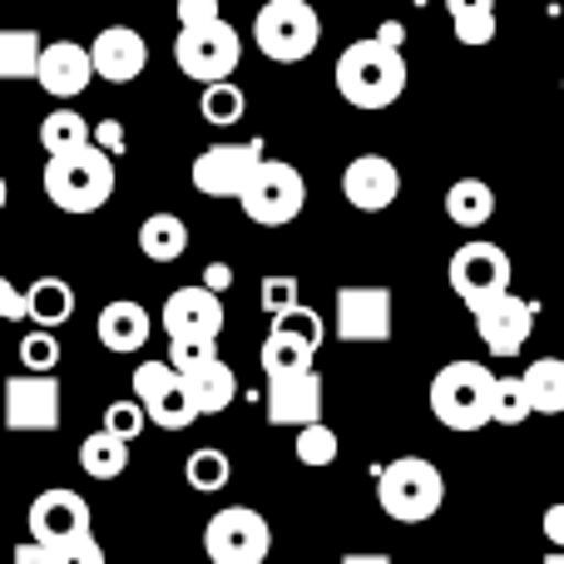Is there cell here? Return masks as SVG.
Segmentation results:
<instances>
[{
  "instance_id": "obj_19",
  "label": "cell",
  "mask_w": 564,
  "mask_h": 564,
  "mask_svg": "<svg viewBox=\"0 0 564 564\" xmlns=\"http://www.w3.org/2000/svg\"><path fill=\"white\" fill-rule=\"evenodd\" d=\"M35 79L50 99H79L89 89V79H95V69H89V50L75 45V40H50V45H40Z\"/></svg>"
},
{
  "instance_id": "obj_45",
  "label": "cell",
  "mask_w": 564,
  "mask_h": 564,
  "mask_svg": "<svg viewBox=\"0 0 564 564\" xmlns=\"http://www.w3.org/2000/svg\"><path fill=\"white\" fill-rule=\"evenodd\" d=\"M218 15V0H178V25H204Z\"/></svg>"
},
{
  "instance_id": "obj_8",
  "label": "cell",
  "mask_w": 564,
  "mask_h": 564,
  "mask_svg": "<svg viewBox=\"0 0 564 564\" xmlns=\"http://www.w3.org/2000/svg\"><path fill=\"white\" fill-rule=\"evenodd\" d=\"M204 555L214 564H263L273 555V525L253 506H228L204 525Z\"/></svg>"
},
{
  "instance_id": "obj_5",
  "label": "cell",
  "mask_w": 564,
  "mask_h": 564,
  "mask_svg": "<svg viewBox=\"0 0 564 564\" xmlns=\"http://www.w3.org/2000/svg\"><path fill=\"white\" fill-rule=\"evenodd\" d=\"M253 40L273 65H297L322 45V15L307 0H268L253 20Z\"/></svg>"
},
{
  "instance_id": "obj_9",
  "label": "cell",
  "mask_w": 564,
  "mask_h": 564,
  "mask_svg": "<svg viewBox=\"0 0 564 564\" xmlns=\"http://www.w3.org/2000/svg\"><path fill=\"white\" fill-rule=\"evenodd\" d=\"M466 312H470V322H476V337L486 341L490 357L510 361L525 351L530 327H535V302L516 297V292L506 288V292H490V297H480V302H466Z\"/></svg>"
},
{
  "instance_id": "obj_4",
  "label": "cell",
  "mask_w": 564,
  "mask_h": 564,
  "mask_svg": "<svg viewBox=\"0 0 564 564\" xmlns=\"http://www.w3.org/2000/svg\"><path fill=\"white\" fill-rule=\"evenodd\" d=\"M490 381H496V371H486L480 361H446L426 391L431 416L446 431L490 426Z\"/></svg>"
},
{
  "instance_id": "obj_34",
  "label": "cell",
  "mask_w": 564,
  "mask_h": 564,
  "mask_svg": "<svg viewBox=\"0 0 564 564\" xmlns=\"http://www.w3.org/2000/svg\"><path fill=\"white\" fill-rule=\"evenodd\" d=\"M525 416H535V411H530V397H525V381L520 377L490 381V421H496V426H520Z\"/></svg>"
},
{
  "instance_id": "obj_13",
  "label": "cell",
  "mask_w": 564,
  "mask_h": 564,
  "mask_svg": "<svg viewBox=\"0 0 564 564\" xmlns=\"http://www.w3.org/2000/svg\"><path fill=\"white\" fill-rule=\"evenodd\" d=\"M6 426L10 431H55L59 426V381L35 377V371H20L6 377Z\"/></svg>"
},
{
  "instance_id": "obj_49",
  "label": "cell",
  "mask_w": 564,
  "mask_h": 564,
  "mask_svg": "<svg viewBox=\"0 0 564 564\" xmlns=\"http://www.w3.org/2000/svg\"><path fill=\"white\" fill-rule=\"evenodd\" d=\"M341 564H391V560L377 550V555H341Z\"/></svg>"
},
{
  "instance_id": "obj_47",
  "label": "cell",
  "mask_w": 564,
  "mask_h": 564,
  "mask_svg": "<svg viewBox=\"0 0 564 564\" xmlns=\"http://www.w3.org/2000/svg\"><path fill=\"white\" fill-rule=\"evenodd\" d=\"M545 540L555 550H564V506H550L545 510Z\"/></svg>"
},
{
  "instance_id": "obj_26",
  "label": "cell",
  "mask_w": 564,
  "mask_h": 564,
  "mask_svg": "<svg viewBox=\"0 0 564 564\" xmlns=\"http://www.w3.org/2000/svg\"><path fill=\"white\" fill-rule=\"evenodd\" d=\"M525 381V397H530V411L540 416H564V361L560 357H540L520 371Z\"/></svg>"
},
{
  "instance_id": "obj_2",
  "label": "cell",
  "mask_w": 564,
  "mask_h": 564,
  "mask_svg": "<svg viewBox=\"0 0 564 564\" xmlns=\"http://www.w3.org/2000/svg\"><path fill=\"white\" fill-rule=\"evenodd\" d=\"M45 184V198L59 208V214H99V208L115 198V159L105 149L85 144V149H69V154H55L40 174Z\"/></svg>"
},
{
  "instance_id": "obj_16",
  "label": "cell",
  "mask_w": 564,
  "mask_h": 564,
  "mask_svg": "<svg viewBox=\"0 0 564 564\" xmlns=\"http://www.w3.org/2000/svg\"><path fill=\"white\" fill-rule=\"evenodd\" d=\"M89 69L109 85H129L149 69V40L139 35L134 25H105L95 40H89Z\"/></svg>"
},
{
  "instance_id": "obj_29",
  "label": "cell",
  "mask_w": 564,
  "mask_h": 564,
  "mask_svg": "<svg viewBox=\"0 0 564 564\" xmlns=\"http://www.w3.org/2000/svg\"><path fill=\"white\" fill-rule=\"evenodd\" d=\"M446 10L460 45H490L496 40V0H446Z\"/></svg>"
},
{
  "instance_id": "obj_42",
  "label": "cell",
  "mask_w": 564,
  "mask_h": 564,
  "mask_svg": "<svg viewBox=\"0 0 564 564\" xmlns=\"http://www.w3.org/2000/svg\"><path fill=\"white\" fill-rule=\"evenodd\" d=\"M258 302H263V312L268 317H282L288 307H297V278H288V273H273V278H263V288H258Z\"/></svg>"
},
{
  "instance_id": "obj_38",
  "label": "cell",
  "mask_w": 564,
  "mask_h": 564,
  "mask_svg": "<svg viewBox=\"0 0 564 564\" xmlns=\"http://www.w3.org/2000/svg\"><path fill=\"white\" fill-rule=\"evenodd\" d=\"M144 416L154 421L159 431H188L198 421V411L188 406V397H184V387H174V391H164L159 401H149L144 406Z\"/></svg>"
},
{
  "instance_id": "obj_39",
  "label": "cell",
  "mask_w": 564,
  "mask_h": 564,
  "mask_svg": "<svg viewBox=\"0 0 564 564\" xmlns=\"http://www.w3.org/2000/svg\"><path fill=\"white\" fill-rule=\"evenodd\" d=\"M178 387V371L169 367V361H139L134 367V401L139 406H149V401H159L164 391Z\"/></svg>"
},
{
  "instance_id": "obj_33",
  "label": "cell",
  "mask_w": 564,
  "mask_h": 564,
  "mask_svg": "<svg viewBox=\"0 0 564 564\" xmlns=\"http://www.w3.org/2000/svg\"><path fill=\"white\" fill-rule=\"evenodd\" d=\"M248 109V95L238 85H228V79H218V85H204V95H198V115H204V124H238Z\"/></svg>"
},
{
  "instance_id": "obj_20",
  "label": "cell",
  "mask_w": 564,
  "mask_h": 564,
  "mask_svg": "<svg viewBox=\"0 0 564 564\" xmlns=\"http://www.w3.org/2000/svg\"><path fill=\"white\" fill-rule=\"evenodd\" d=\"M95 332H99V347H109V351H119V357H129V351H144L149 332H154V317L144 312V302L115 297V302H105V307H99Z\"/></svg>"
},
{
  "instance_id": "obj_17",
  "label": "cell",
  "mask_w": 564,
  "mask_h": 564,
  "mask_svg": "<svg viewBox=\"0 0 564 564\" xmlns=\"http://www.w3.org/2000/svg\"><path fill=\"white\" fill-rule=\"evenodd\" d=\"M341 194L357 214H387L401 194V169L387 154H357L341 174Z\"/></svg>"
},
{
  "instance_id": "obj_3",
  "label": "cell",
  "mask_w": 564,
  "mask_h": 564,
  "mask_svg": "<svg viewBox=\"0 0 564 564\" xmlns=\"http://www.w3.org/2000/svg\"><path fill=\"white\" fill-rule=\"evenodd\" d=\"M446 500V480L426 456H397L377 470V506L397 525H426Z\"/></svg>"
},
{
  "instance_id": "obj_46",
  "label": "cell",
  "mask_w": 564,
  "mask_h": 564,
  "mask_svg": "<svg viewBox=\"0 0 564 564\" xmlns=\"http://www.w3.org/2000/svg\"><path fill=\"white\" fill-rule=\"evenodd\" d=\"M204 288L224 297V292L234 288V268H228V263H208V268H204Z\"/></svg>"
},
{
  "instance_id": "obj_10",
  "label": "cell",
  "mask_w": 564,
  "mask_h": 564,
  "mask_svg": "<svg viewBox=\"0 0 564 564\" xmlns=\"http://www.w3.org/2000/svg\"><path fill=\"white\" fill-rule=\"evenodd\" d=\"M263 139H248V144H208L204 154L194 159L188 178L204 198H238L258 164H263Z\"/></svg>"
},
{
  "instance_id": "obj_37",
  "label": "cell",
  "mask_w": 564,
  "mask_h": 564,
  "mask_svg": "<svg viewBox=\"0 0 564 564\" xmlns=\"http://www.w3.org/2000/svg\"><path fill=\"white\" fill-rule=\"evenodd\" d=\"M20 367L35 371V377H50V371L59 367V337L45 327H30L25 337H20Z\"/></svg>"
},
{
  "instance_id": "obj_24",
  "label": "cell",
  "mask_w": 564,
  "mask_h": 564,
  "mask_svg": "<svg viewBox=\"0 0 564 564\" xmlns=\"http://www.w3.org/2000/svg\"><path fill=\"white\" fill-rule=\"evenodd\" d=\"M139 253L149 263H178L188 253V224L178 214H149L139 224Z\"/></svg>"
},
{
  "instance_id": "obj_7",
  "label": "cell",
  "mask_w": 564,
  "mask_h": 564,
  "mask_svg": "<svg viewBox=\"0 0 564 564\" xmlns=\"http://www.w3.org/2000/svg\"><path fill=\"white\" fill-rule=\"evenodd\" d=\"M174 59L188 79H198V85H218V79H228L238 69V59H243V40H238V30L228 25L224 15L204 20V25H178Z\"/></svg>"
},
{
  "instance_id": "obj_22",
  "label": "cell",
  "mask_w": 564,
  "mask_h": 564,
  "mask_svg": "<svg viewBox=\"0 0 564 564\" xmlns=\"http://www.w3.org/2000/svg\"><path fill=\"white\" fill-rule=\"evenodd\" d=\"M69 317H75V288H69L65 278H35L25 288V322L55 332L59 322H69Z\"/></svg>"
},
{
  "instance_id": "obj_31",
  "label": "cell",
  "mask_w": 564,
  "mask_h": 564,
  "mask_svg": "<svg viewBox=\"0 0 564 564\" xmlns=\"http://www.w3.org/2000/svg\"><path fill=\"white\" fill-rule=\"evenodd\" d=\"M312 357H317V351L302 347L297 337H288V332H278V327L268 332L263 351H258V361H263V377H278V371H307Z\"/></svg>"
},
{
  "instance_id": "obj_1",
  "label": "cell",
  "mask_w": 564,
  "mask_h": 564,
  "mask_svg": "<svg viewBox=\"0 0 564 564\" xmlns=\"http://www.w3.org/2000/svg\"><path fill=\"white\" fill-rule=\"evenodd\" d=\"M337 95L351 109H367V115L391 109L406 95V59H401V50L381 45L377 35L351 40L337 59Z\"/></svg>"
},
{
  "instance_id": "obj_44",
  "label": "cell",
  "mask_w": 564,
  "mask_h": 564,
  "mask_svg": "<svg viewBox=\"0 0 564 564\" xmlns=\"http://www.w3.org/2000/svg\"><path fill=\"white\" fill-rule=\"evenodd\" d=\"M0 322H25V292L10 278H0Z\"/></svg>"
},
{
  "instance_id": "obj_27",
  "label": "cell",
  "mask_w": 564,
  "mask_h": 564,
  "mask_svg": "<svg viewBox=\"0 0 564 564\" xmlns=\"http://www.w3.org/2000/svg\"><path fill=\"white\" fill-rule=\"evenodd\" d=\"M124 466H129V446L115 441L109 431H95V436L79 441V470L89 480H115V476H124Z\"/></svg>"
},
{
  "instance_id": "obj_25",
  "label": "cell",
  "mask_w": 564,
  "mask_h": 564,
  "mask_svg": "<svg viewBox=\"0 0 564 564\" xmlns=\"http://www.w3.org/2000/svg\"><path fill=\"white\" fill-rule=\"evenodd\" d=\"M10 564H109V560H105V545L95 540V530H89V535L59 540V545H35V540H25V545H15Z\"/></svg>"
},
{
  "instance_id": "obj_50",
  "label": "cell",
  "mask_w": 564,
  "mask_h": 564,
  "mask_svg": "<svg viewBox=\"0 0 564 564\" xmlns=\"http://www.w3.org/2000/svg\"><path fill=\"white\" fill-rule=\"evenodd\" d=\"M6 198H10V188H6V178H0V208H6Z\"/></svg>"
},
{
  "instance_id": "obj_52",
  "label": "cell",
  "mask_w": 564,
  "mask_h": 564,
  "mask_svg": "<svg viewBox=\"0 0 564 564\" xmlns=\"http://www.w3.org/2000/svg\"><path fill=\"white\" fill-rule=\"evenodd\" d=\"M560 89H564V79H560Z\"/></svg>"
},
{
  "instance_id": "obj_30",
  "label": "cell",
  "mask_w": 564,
  "mask_h": 564,
  "mask_svg": "<svg viewBox=\"0 0 564 564\" xmlns=\"http://www.w3.org/2000/svg\"><path fill=\"white\" fill-rule=\"evenodd\" d=\"M40 45L35 30H0V79H35Z\"/></svg>"
},
{
  "instance_id": "obj_35",
  "label": "cell",
  "mask_w": 564,
  "mask_h": 564,
  "mask_svg": "<svg viewBox=\"0 0 564 564\" xmlns=\"http://www.w3.org/2000/svg\"><path fill=\"white\" fill-rule=\"evenodd\" d=\"M273 327L297 337L302 347H312V351H322V341H327V322H322V312L307 307V302H297V307H288L282 317H273Z\"/></svg>"
},
{
  "instance_id": "obj_14",
  "label": "cell",
  "mask_w": 564,
  "mask_h": 564,
  "mask_svg": "<svg viewBox=\"0 0 564 564\" xmlns=\"http://www.w3.org/2000/svg\"><path fill=\"white\" fill-rule=\"evenodd\" d=\"M30 540L35 545H59V540H75V535H89V500L79 490H40L30 500Z\"/></svg>"
},
{
  "instance_id": "obj_6",
  "label": "cell",
  "mask_w": 564,
  "mask_h": 564,
  "mask_svg": "<svg viewBox=\"0 0 564 564\" xmlns=\"http://www.w3.org/2000/svg\"><path fill=\"white\" fill-rule=\"evenodd\" d=\"M238 204H243V214L253 218L258 228H288L292 218L307 208V178L292 164H282V159H263V164L248 174Z\"/></svg>"
},
{
  "instance_id": "obj_11",
  "label": "cell",
  "mask_w": 564,
  "mask_h": 564,
  "mask_svg": "<svg viewBox=\"0 0 564 564\" xmlns=\"http://www.w3.org/2000/svg\"><path fill=\"white\" fill-rule=\"evenodd\" d=\"M337 341H391V288L351 282L337 292Z\"/></svg>"
},
{
  "instance_id": "obj_40",
  "label": "cell",
  "mask_w": 564,
  "mask_h": 564,
  "mask_svg": "<svg viewBox=\"0 0 564 564\" xmlns=\"http://www.w3.org/2000/svg\"><path fill=\"white\" fill-rule=\"evenodd\" d=\"M144 426H149V416H144V406H139V401H115V406L105 411V426L99 431H109V436L115 441H139L144 436Z\"/></svg>"
},
{
  "instance_id": "obj_51",
  "label": "cell",
  "mask_w": 564,
  "mask_h": 564,
  "mask_svg": "<svg viewBox=\"0 0 564 564\" xmlns=\"http://www.w3.org/2000/svg\"><path fill=\"white\" fill-rule=\"evenodd\" d=\"M545 564H564V550H555V555H550Z\"/></svg>"
},
{
  "instance_id": "obj_36",
  "label": "cell",
  "mask_w": 564,
  "mask_h": 564,
  "mask_svg": "<svg viewBox=\"0 0 564 564\" xmlns=\"http://www.w3.org/2000/svg\"><path fill=\"white\" fill-rule=\"evenodd\" d=\"M297 460L312 470L332 466L337 460V431L327 421H312V426H297Z\"/></svg>"
},
{
  "instance_id": "obj_28",
  "label": "cell",
  "mask_w": 564,
  "mask_h": 564,
  "mask_svg": "<svg viewBox=\"0 0 564 564\" xmlns=\"http://www.w3.org/2000/svg\"><path fill=\"white\" fill-rule=\"evenodd\" d=\"M40 144H45V154H69V149H85L89 144V119L79 115V109H50L45 119H40Z\"/></svg>"
},
{
  "instance_id": "obj_12",
  "label": "cell",
  "mask_w": 564,
  "mask_h": 564,
  "mask_svg": "<svg viewBox=\"0 0 564 564\" xmlns=\"http://www.w3.org/2000/svg\"><path fill=\"white\" fill-rule=\"evenodd\" d=\"M446 282L460 302H480L490 292H506L510 288V253L500 243H466L456 248L446 268Z\"/></svg>"
},
{
  "instance_id": "obj_23",
  "label": "cell",
  "mask_w": 564,
  "mask_h": 564,
  "mask_svg": "<svg viewBox=\"0 0 564 564\" xmlns=\"http://www.w3.org/2000/svg\"><path fill=\"white\" fill-rule=\"evenodd\" d=\"M446 218L456 228H486L496 218V188L486 178H456L446 188Z\"/></svg>"
},
{
  "instance_id": "obj_48",
  "label": "cell",
  "mask_w": 564,
  "mask_h": 564,
  "mask_svg": "<svg viewBox=\"0 0 564 564\" xmlns=\"http://www.w3.org/2000/svg\"><path fill=\"white\" fill-rule=\"evenodd\" d=\"M377 40H381V45H391V50H401V40H406V25H401V20H387V25L377 30Z\"/></svg>"
},
{
  "instance_id": "obj_32",
  "label": "cell",
  "mask_w": 564,
  "mask_h": 564,
  "mask_svg": "<svg viewBox=\"0 0 564 564\" xmlns=\"http://www.w3.org/2000/svg\"><path fill=\"white\" fill-rule=\"evenodd\" d=\"M184 476H188V486H194L198 496H214V490H224L228 480H234V460H228L218 446H198L194 456H188Z\"/></svg>"
},
{
  "instance_id": "obj_21",
  "label": "cell",
  "mask_w": 564,
  "mask_h": 564,
  "mask_svg": "<svg viewBox=\"0 0 564 564\" xmlns=\"http://www.w3.org/2000/svg\"><path fill=\"white\" fill-rule=\"evenodd\" d=\"M178 387H184V397H188V406L198 411V416H218V411H228L238 401V377H234V367L228 361H204V367H194V371H184L178 377Z\"/></svg>"
},
{
  "instance_id": "obj_41",
  "label": "cell",
  "mask_w": 564,
  "mask_h": 564,
  "mask_svg": "<svg viewBox=\"0 0 564 564\" xmlns=\"http://www.w3.org/2000/svg\"><path fill=\"white\" fill-rule=\"evenodd\" d=\"M218 357V347L214 341H198V337H169V367L184 377V371H194V367H204V361H214Z\"/></svg>"
},
{
  "instance_id": "obj_18",
  "label": "cell",
  "mask_w": 564,
  "mask_h": 564,
  "mask_svg": "<svg viewBox=\"0 0 564 564\" xmlns=\"http://www.w3.org/2000/svg\"><path fill=\"white\" fill-rule=\"evenodd\" d=\"M159 322H164L169 337L218 341V332H224V302H218V292H208L204 282H198V288H178L164 297Z\"/></svg>"
},
{
  "instance_id": "obj_15",
  "label": "cell",
  "mask_w": 564,
  "mask_h": 564,
  "mask_svg": "<svg viewBox=\"0 0 564 564\" xmlns=\"http://www.w3.org/2000/svg\"><path fill=\"white\" fill-rule=\"evenodd\" d=\"M268 421L273 426H312V421H322V377L317 367L307 371H278V377H268Z\"/></svg>"
},
{
  "instance_id": "obj_43",
  "label": "cell",
  "mask_w": 564,
  "mask_h": 564,
  "mask_svg": "<svg viewBox=\"0 0 564 564\" xmlns=\"http://www.w3.org/2000/svg\"><path fill=\"white\" fill-rule=\"evenodd\" d=\"M89 144L105 149L109 159L124 154V124H119V119H99V124H89Z\"/></svg>"
}]
</instances>
